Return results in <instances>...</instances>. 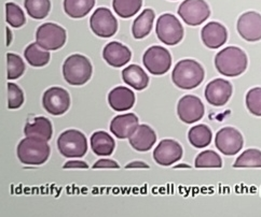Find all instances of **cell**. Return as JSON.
<instances>
[{
  "instance_id": "cell-1",
  "label": "cell",
  "mask_w": 261,
  "mask_h": 217,
  "mask_svg": "<svg viewBox=\"0 0 261 217\" xmlns=\"http://www.w3.org/2000/svg\"><path fill=\"white\" fill-rule=\"evenodd\" d=\"M247 65L246 53L238 46H228L221 50L215 57V67L225 77H239L246 71Z\"/></svg>"
},
{
  "instance_id": "cell-2",
  "label": "cell",
  "mask_w": 261,
  "mask_h": 217,
  "mask_svg": "<svg viewBox=\"0 0 261 217\" xmlns=\"http://www.w3.org/2000/svg\"><path fill=\"white\" fill-rule=\"evenodd\" d=\"M205 77L204 69L197 60L182 59L176 64L172 73V80L177 87L193 89L198 87Z\"/></svg>"
},
{
  "instance_id": "cell-3",
  "label": "cell",
  "mask_w": 261,
  "mask_h": 217,
  "mask_svg": "<svg viewBox=\"0 0 261 217\" xmlns=\"http://www.w3.org/2000/svg\"><path fill=\"white\" fill-rule=\"evenodd\" d=\"M51 153L46 141L26 137L17 145V157L24 165L39 166L48 160Z\"/></svg>"
},
{
  "instance_id": "cell-4",
  "label": "cell",
  "mask_w": 261,
  "mask_h": 217,
  "mask_svg": "<svg viewBox=\"0 0 261 217\" xmlns=\"http://www.w3.org/2000/svg\"><path fill=\"white\" fill-rule=\"evenodd\" d=\"M92 64L86 56L80 54L70 55L63 65L64 79L73 86H81L92 77Z\"/></svg>"
},
{
  "instance_id": "cell-5",
  "label": "cell",
  "mask_w": 261,
  "mask_h": 217,
  "mask_svg": "<svg viewBox=\"0 0 261 217\" xmlns=\"http://www.w3.org/2000/svg\"><path fill=\"white\" fill-rule=\"evenodd\" d=\"M58 148L64 157L81 158L88 150V140L81 131L69 129L59 137Z\"/></svg>"
},
{
  "instance_id": "cell-6",
  "label": "cell",
  "mask_w": 261,
  "mask_h": 217,
  "mask_svg": "<svg viewBox=\"0 0 261 217\" xmlns=\"http://www.w3.org/2000/svg\"><path fill=\"white\" fill-rule=\"evenodd\" d=\"M155 33L161 42L172 46L182 40L184 27L175 15L166 13L158 18Z\"/></svg>"
},
{
  "instance_id": "cell-7",
  "label": "cell",
  "mask_w": 261,
  "mask_h": 217,
  "mask_svg": "<svg viewBox=\"0 0 261 217\" xmlns=\"http://www.w3.org/2000/svg\"><path fill=\"white\" fill-rule=\"evenodd\" d=\"M36 42L46 51H57L66 43V30L58 24L45 23L36 32Z\"/></svg>"
},
{
  "instance_id": "cell-8",
  "label": "cell",
  "mask_w": 261,
  "mask_h": 217,
  "mask_svg": "<svg viewBox=\"0 0 261 217\" xmlns=\"http://www.w3.org/2000/svg\"><path fill=\"white\" fill-rule=\"evenodd\" d=\"M143 63L151 74L163 75L171 69L172 56L163 46L153 45L145 52Z\"/></svg>"
},
{
  "instance_id": "cell-9",
  "label": "cell",
  "mask_w": 261,
  "mask_h": 217,
  "mask_svg": "<svg viewBox=\"0 0 261 217\" xmlns=\"http://www.w3.org/2000/svg\"><path fill=\"white\" fill-rule=\"evenodd\" d=\"M178 15L189 26H199L207 20L211 9L205 0H185L178 8Z\"/></svg>"
},
{
  "instance_id": "cell-10",
  "label": "cell",
  "mask_w": 261,
  "mask_h": 217,
  "mask_svg": "<svg viewBox=\"0 0 261 217\" xmlns=\"http://www.w3.org/2000/svg\"><path fill=\"white\" fill-rule=\"evenodd\" d=\"M92 32L99 38H110L118 30V22L115 15L107 8H98L90 18Z\"/></svg>"
},
{
  "instance_id": "cell-11",
  "label": "cell",
  "mask_w": 261,
  "mask_h": 217,
  "mask_svg": "<svg viewBox=\"0 0 261 217\" xmlns=\"http://www.w3.org/2000/svg\"><path fill=\"white\" fill-rule=\"evenodd\" d=\"M42 106L51 115H63L70 107V96L66 89L57 86L51 87L43 94Z\"/></svg>"
},
{
  "instance_id": "cell-12",
  "label": "cell",
  "mask_w": 261,
  "mask_h": 217,
  "mask_svg": "<svg viewBox=\"0 0 261 217\" xmlns=\"http://www.w3.org/2000/svg\"><path fill=\"white\" fill-rule=\"evenodd\" d=\"M215 144L223 155L234 156L243 148L244 139L238 129L225 127L217 133Z\"/></svg>"
},
{
  "instance_id": "cell-13",
  "label": "cell",
  "mask_w": 261,
  "mask_h": 217,
  "mask_svg": "<svg viewBox=\"0 0 261 217\" xmlns=\"http://www.w3.org/2000/svg\"><path fill=\"white\" fill-rule=\"evenodd\" d=\"M205 109L200 98L193 95H187L180 98L177 106V114L185 124H194L204 116Z\"/></svg>"
},
{
  "instance_id": "cell-14",
  "label": "cell",
  "mask_w": 261,
  "mask_h": 217,
  "mask_svg": "<svg viewBox=\"0 0 261 217\" xmlns=\"http://www.w3.org/2000/svg\"><path fill=\"white\" fill-rule=\"evenodd\" d=\"M238 33L248 42L261 40V14L256 11H248L239 17L237 24Z\"/></svg>"
},
{
  "instance_id": "cell-15",
  "label": "cell",
  "mask_w": 261,
  "mask_h": 217,
  "mask_svg": "<svg viewBox=\"0 0 261 217\" xmlns=\"http://www.w3.org/2000/svg\"><path fill=\"white\" fill-rule=\"evenodd\" d=\"M232 84L223 79L211 81L205 88V98L213 107H223L232 96Z\"/></svg>"
},
{
  "instance_id": "cell-16",
  "label": "cell",
  "mask_w": 261,
  "mask_h": 217,
  "mask_svg": "<svg viewBox=\"0 0 261 217\" xmlns=\"http://www.w3.org/2000/svg\"><path fill=\"white\" fill-rule=\"evenodd\" d=\"M184 150L181 145L174 140H162L153 150V158L156 164L169 167L181 159Z\"/></svg>"
},
{
  "instance_id": "cell-17",
  "label": "cell",
  "mask_w": 261,
  "mask_h": 217,
  "mask_svg": "<svg viewBox=\"0 0 261 217\" xmlns=\"http://www.w3.org/2000/svg\"><path fill=\"white\" fill-rule=\"evenodd\" d=\"M202 41L208 49L216 50L225 44L228 40L227 28L220 23L210 22L203 27L201 32Z\"/></svg>"
},
{
  "instance_id": "cell-18",
  "label": "cell",
  "mask_w": 261,
  "mask_h": 217,
  "mask_svg": "<svg viewBox=\"0 0 261 217\" xmlns=\"http://www.w3.org/2000/svg\"><path fill=\"white\" fill-rule=\"evenodd\" d=\"M102 57L111 67L120 68L130 60L132 52L124 44L114 41L108 43L102 50Z\"/></svg>"
},
{
  "instance_id": "cell-19",
  "label": "cell",
  "mask_w": 261,
  "mask_h": 217,
  "mask_svg": "<svg viewBox=\"0 0 261 217\" xmlns=\"http://www.w3.org/2000/svg\"><path fill=\"white\" fill-rule=\"evenodd\" d=\"M138 126V117L134 113H127L123 115H117L111 120L110 131L118 139H128L135 133Z\"/></svg>"
},
{
  "instance_id": "cell-20",
  "label": "cell",
  "mask_w": 261,
  "mask_h": 217,
  "mask_svg": "<svg viewBox=\"0 0 261 217\" xmlns=\"http://www.w3.org/2000/svg\"><path fill=\"white\" fill-rule=\"evenodd\" d=\"M129 144L138 152H147L151 149L156 141V135L150 126L142 124L137 127L135 133L128 138Z\"/></svg>"
},
{
  "instance_id": "cell-21",
  "label": "cell",
  "mask_w": 261,
  "mask_h": 217,
  "mask_svg": "<svg viewBox=\"0 0 261 217\" xmlns=\"http://www.w3.org/2000/svg\"><path fill=\"white\" fill-rule=\"evenodd\" d=\"M108 102L109 106L115 111L123 112L134 106L135 94L127 87L118 86L109 92Z\"/></svg>"
},
{
  "instance_id": "cell-22",
  "label": "cell",
  "mask_w": 261,
  "mask_h": 217,
  "mask_svg": "<svg viewBox=\"0 0 261 217\" xmlns=\"http://www.w3.org/2000/svg\"><path fill=\"white\" fill-rule=\"evenodd\" d=\"M24 134L26 137L37 138L48 142L53 135L52 122L49 118L38 116L34 118L32 122H27L24 128Z\"/></svg>"
},
{
  "instance_id": "cell-23",
  "label": "cell",
  "mask_w": 261,
  "mask_h": 217,
  "mask_svg": "<svg viewBox=\"0 0 261 217\" xmlns=\"http://www.w3.org/2000/svg\"><path fill=\"white\" fill-rule=\"evenodd\" d=\"M91 148L97 156H110L114 153L116 142L114 138L105 131H96L90 139Z\"/></svg>"
},
{
  "instance_id": "cell-24",
  "label": "cell",
  "mask_w": 261,
  "mask_h": 217,
  "mask_svg": "<svg viewBox=\"0 0 261 217\" xmlns=\"http://www.w3.org/2000/svg\"><path fill=\"white\" fill-rule=\"evenodd\" d=\"M123 81L136 90L145 89L149 84L148 74L137 65H129L122 71Z\"/></svg>"
},
{
  "instance_id": "cell-25",
  "label": "cell",
  "mask_w": 261,
  "mask_h": 217,
  "mask_svg": "<svg viewBox=\"0 0 261 217\" xmlns=\"http://www.w3.org/2000/svg\"><path fill=\"white\" fill-rule=\"evenodd\" d=\"M154 17L155 14L152 9H145L136 17V20L134 21L132 26V34L135 39H144L145 37L150 34L153 26Z\"/></svg>"
},
{
  "instance_id": "cell-26",
  "label": "cell",
  "mask_w": 261,
  "mask_h": 217,
  "mask_svg": "<svg viewBox=\"0 0 261 217\" xmlns=\"http://www.w3.org/2000/svg\"><path fill=\"white\" fill-rule=\"evenodd\" d=\"M95 6V0H64V11L72 18L87 16Z\"/></svg>"
},
{
  "instance_id": "cell-27",
  "label": "cell",
  "mask_w": 261,
  "mask_h": 217,
  "mask_svg": "<svg viewBox=\"0 0 261 217\" xmlns=\"http://www.w3.org/2000/svg\"><path fill=\"white\" fill-rule=\"evenodd\" d=\"M50 55L49 51L41 48L37 42L30 44L24 52L25 59L33 67H44L50 61Z\"/></svg>"
},
{
  "instance_id": "cell-28",
  "label": "cell",
  "mask_w": 261,
  "mask_h": 217,
  "mask_svg": "<svg viewBox=\"0 0 261 217\" xmlns=\"http://www.w3.org/2000/svg\"><path fill=\"white\" fill-rule=\"evenodd\" d=\"M213 134L212 130L206 125H197L193 126L188 134V139L192 146L195 148H204L211 144Z\"/></svg>"
},
{
  "instance_id": "cell-29",
  "label": "cell",
  "mask_w": 261,
  "mask_h": 217,
  "mask_svg": "<svg viewBox=\"0 0 261 217\" xmlns=\"http://www.w3.org/2000/svg\"><path fill=\"white\" fill-rule=\"evenodd\" d=\"M24 7L27 13L35 20H43L51 10L50 0H25Z\"/></svg>"
},
{
  "instance_id": "cell-30",
  "label": "cell",
  "mask_w": 261,
  "mask_h": 217,
  "mask_svg": "<svg viewBox=\"0 0 261 217\" xmlns=\"http://www.w3.org/2000/svg\"><path fill=\"white\" fill-rule=\"evenodd\" d=\"M143 0H113L115 12L122 18H129L139 12Z\"/></svg>"
},
{
  "instance_id": "cell-31",
  "label": "cell",
  "mask_w": 261,
  "mask_h": 217,
  "mask_svg": "<svg viewBox=\"0 0 261 217\" xmlns=\"http://www.w3.org/2000/svg\"><path fill=\"white\" fill-rule=\"evenodd\" d=\"M234 168H261V150L248 148L244 150L236 160Z\"/></svg>"
},
{
  "instance_id": "cell-32",
  "label": "cell",
  "mask_w": 261,
  "mask_h": 217,
  "mask_svg": "<svg viewBox=\"0 0 261 217\" xmlns=\"http://www.w3.org/2000/svg\"><path fill=\"white\" fill-rule=\"evenodd\" d=\"M195 168H221L222 160L221 157L214 150L207 149L200 153L194 163Z\"/></svg>"
},
{
  "instance_id": "cell-33",
  "label": "cell",
  "mask_w": 261,
  "mask_h": 217,
  "mask_svg": "<svg viewBox=\"0 0 261 217\" xmlns=\"http://www.w3.org/2000/svg\"><path fill=\"white\" fill-rule=\"evenodd\" d=\"M6 20L9 25L14 28H20L26 23V17L22 9L14 3L6 4Z\"/></svg>"
},
{
  "instance_id": "cell-34",
  "label": "cell",
  "mask_w": 261,
  "mask_h": 217,
  "mask_svg": "<svg viewBox=\"0 0 261 217\" xmlns=\"http://www.w3.org/2000/svg\"><path fill=\"white\" fill-rule=\"evenodd\" d=\"M7 64H8V80H16L21 78L25 72V64L20 56L8 53L7 54Z\"/></svg>"
},
{
  "instance_id": "cell-35",
  "label": "cell",
  "mask_w": 261,
  "mask_h": 217,
  "mask_svg": "<svg viewBox=\"0 0 261 217\" xmlns=\"http://www.w3.org/2000/svg\"><path fill=\"white\" fill-rule=\"evenodd\" d=\"M246 107L251 114L261 116V87H254L246 94Z\"/></svg>"
},
{
  "instance_id": "cell-36",
  "label": "cell",
  "mask_w": 261,
  "mask_h": 217,
  "mask_svg": "<svg viewBox=\"0 0 261 217\" xmlns=\"http://www.w3.org/2000/svg\"><path fill=\"white\" fill-rule=\"evenodd\" d=\"M24 103L23 90L15 83H8V108L16 110Z\"/></svg>"
},
{
  "instance_id": "cell-37",
  "label": "cell",
  "mask_w": 261,
  "mask_h": 217,
  "mask_svg": "<svg viewBox=\"0 0 261 217\" xmlns=\"http://www.w3.org/2000/svg\"><path fill=\"white\" fill-rule=\"evenodd\" d=\"M93 169H119L120 166L115 160L111 159H100L92 167Z\"/></svg>"
},
{
  "instance_id": "cell-38",
  "label": "cell",
  "mask_w": 261,
  "mask_h": 217,
  "mask_svg": "<svg viewBox=\"0 0 261 217\" xmlns=\"http://www.w3.org/2000/svg\"><path fill=\"white\" fill-rule=\"evenodd\" d=\"M64 169H88L89 166L87 163L82 162V160H70L67 162L63 167Z\"/></svg>"
},
{
  "instance_id": "cell-39",
  "label": "cell",
  "mask_w": 261,
  "mask_h": 217,
  "mask_svg": "<svg viewBox=\"0 0 261 217\" xmlns=\"http://www.w3.org/2000/svg\"><path fill=\"white\" fill-rule=\"evenodd\" d=\"M125 168H126V169H133V168H144V169H148L149 166H148L146 163H143V162H133V163L127 164Z\"/></svg>"
},
{
  "instance_id": "cell-40",
  "label": "cell",
  "mask_w": 261,
  "mask_h": 217,
  "mask_svg": "<svg viewBox=\"0 0 261 217\" xmlns=\"http://www.w3.org/2000/svg\"><path fill=\"white\" fill-rule=\"evenodd\" d=\"M7 29V35H8V41H7V45L9 46L11 43V40H12V35H11V30L9 29V28H6Z\"/></svg>"
},
{
  "instance_id": "cell-41",
  "label": "cell",
  "mask_w": 261,
  "mask_h": 217,
  "mask_svg": "<svg viewBox=\"0 0 261 217\" xmlns=\"http://www.w3.org/2000/svg\"><path fill=\"white\" fill-rule=\"evenodd\" d=\"M174 168H190V167L188 165H178V166H176Z\"/></svg>"
}]
</instances>
